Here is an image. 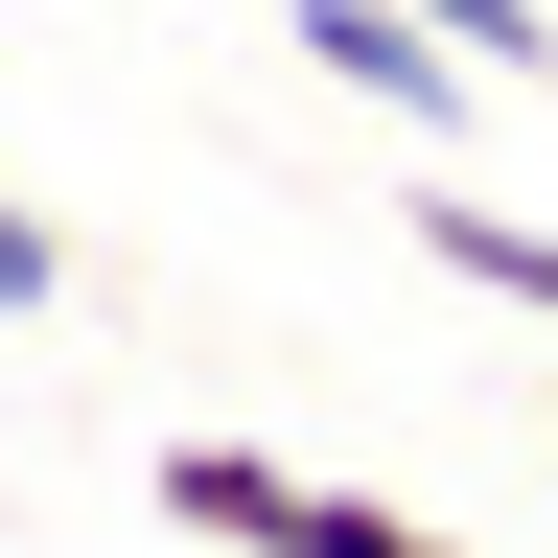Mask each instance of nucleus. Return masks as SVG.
<instances>
[{
  "label": "nucleus",
  "instance_id": "1",
  "mask_svg": "<svg viewBox=\"0 0 558 558\" xmlns=\"http://www.w3.org/2000/svg\"><path fill=\"white\" fill-rule=\"evenodd\" d=\"M303 47H326V94H373V117H465L488 94V47L442 0H303Z\"/></svg>",
  "mask_w": 558,
  "mask_h": 558
},
{
  "label": "nucleus",
  "instance_id": "2",
  "mask_svg": "<svg viewBox=\"0 0 558 558\" xmlns=\"http://www.w3.org/2000/svg\"><path fill=\"white\" fill-rule=\"evenodd\" d=\"M140 488H163V535H209V558H279V535H303V465H256V442H163Z\"/></svg>",
  "mask_w": 558,
  "mask_h": 558
},
{
  "label": "nucleus",
  "instance_id": "3",
  "mask_svg": "<svg viewBox=\"0 0 558 558\" xmlns=\"http://www.w3.org/2000/svg\"><path fill=\"white\" fill-rule=\"evenodd\" d=\"M279 558H465V535L396 512V488H303V535H279Z\"/></svg>",
  "mask_w": 558,
  "mask_h": 558
},
{
  "label": "nucleus",
  "instance_id": "4",
  "mask_svg": "<svg viewBox=\"0 0 558 558\" xmlns=\"http://www.w3.org/2000/svg\"><path fill=\"white\" fill-rule=\"evenodd\" d=\"M442 24H465L488 70H512V94H535V70H558V0H442Z\"/></svg>",
  "mask_w": 558,
  "mask_h": 558
},
{
  "label": "nucleus",
  "instance_id": "5",
  "mask_svg": "<svg viewBox=\"0 0 558 558\" xmlns=\"http://www.w3.org/2000/svg\"><path fill=\"white\" fill-rule=\"evenodd\" d=\"M0 303H70V233H47L24 186H0Z\"/></svg>",
  "mask_w": 558,
  "mask_h": 558
}]
</instances>
